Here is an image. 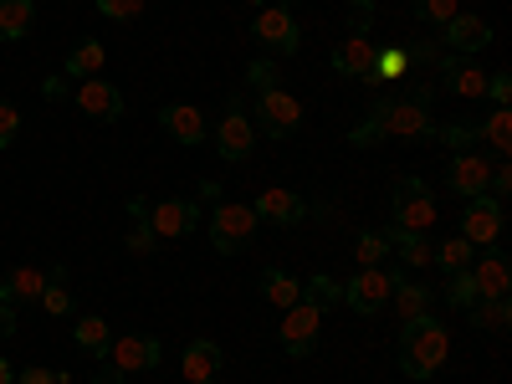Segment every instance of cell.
Instances as JSON below:
<instances>
[{"instance_id": "4", "label": "cell", "mask_w": 512, "mask_h": 384, "mask_svg": "<svg viewBox=\"0 0 512 384\" xmlns=\"http://www.w3.org/2000/svg\"><path fill=\"white\" fill-rule=\"evenodd\" d=\"M390 210H395V226H400V231H431V226H436V195H431V185L415 180V175H405V180L395 185Z\"/></svg>"}, {"instance_id": "6", "label": "cell", "mask_w": 512, "mask_h": 384, "mask_svg": "<svg viewBox=\"0 0 512 384\" xmlns=\"http://www.w3.org/2000/svg\"><path fill=\"white\" fill-rule=\"evenodd\" d=\"M251 36L262 41L267 52H277V57H297V47H303V31H297L292 6H267L262 16H256Z\"/></svg>"}, {"instance_id": "3", "label": "cell", "mask_w": 512, "mask_h": 384, "mask_svg": "<svg viewBox=\"0 0 512 384\" xmlns=\"http://www.w3.org/2000/svg\"><path fill=\"white\" fill-rule=\"evenodd\" d=\"M251 241H256V210L236 205V200H221L216 216H210V246H216L221 256H241Z\"/></svg>"}, {"instance_id": "8", "label": "cell", "mask_w": 512, "mask_h": 384, "mask_svg": "<svg viewBox=\"0 0 512 384\" xmlns=\"http://www.w3.org/2000/svg\"><path fill=\"white\" fill-rule=\"evenodd\" d=\"M256 113H262V128L272 139H292L297 128H303V103L282 88H262L256 93Z\"/></svg>"}, {"instance_id": "20", "label": "cell", "mask_w": 512, "mask_h": 384, "mask_svg": "<svg viewBox=\"0 0 512 384\" xmlns=\"http://www.w3.org/2000/svg\"><path fill=\"white\" fill-rule=\"evenodd\" d=\"M333 72L338 77H364L369 82V72H374V47H369V36H344L333 47Z\"/></svg>"}, {"instance_id": "28", "label": "cell", "mask_w": 512, "mask_h": 384, "mask_svg": "<svg viewBox=\"0 0 512 384\" xmlns=\"http://www.w3.org/2000/svg\"><path fill=\"white\" fill-rule=\"evenodd\" d=\"M477 139H482L492 154H507V149H512V108H492L487 123H477Z\"/></svg>"}, {"instance_id": "12", "label": "cell", "mask_w": 512, "mask_h": 384, "mask_svg": "<svg viewBox=\"0 0 512 384\" xmlns=\"http://www.w3.org/2000/svg\"><path fill=\"white\" fill-rule=\"evenodd\" d=\"M77 113H88L98 123H118L123 118V93L108 77H82L77 82Z\"/></svg>"}, {"instance_id": "11", "label": "cell", "mask_w": 512, "mask_h": 384, "mask_svg": "<svg viewBox=\"0 0 512 384\" xmlns=\"http://www.w3.org/2000/svg\"><path fill=\"white\" fill-rule=\"evenodd\" d=\"M159 338L154 333H128L118 344H108V364L118 374H139V369H159Z\"/></svg>"}, {"instance_id": "34", "label": "cell", "mask_w": 512, "mask_h": 384, "mask_svg": "<svg viewBox=\"0 0 512 384\" xmlns=\"http://www.w3.org/2000/svg\"><path fill=\"white\" fill-rule=\"evenodd\" d=\"M384 256H390V236H384V231H359L354 262H359V267H384Z\"/></svg>"}, {"instance_id": "21", "label": "cell", "mask_w": 512, "mask_h": 384, "mask_svg": "<svg viewBox=\"0 0 512 384\" xmlns=\"http://www.w3.org/2000/svg\"><path fill=\"white\" fill-rule=\"evenodd\" d=\"M507 282H512V267L502 251H487L482 262H472V287L477 297H507Z\"/></svg>"}, {"instance_id": "40", "label": "cell", "mask_w": 512, "mask_h": 384, "mask_svg": "<svg viewBox=\"0 0 512 384\" xmlns=\"http://www.w3.org/2000/svg\"><path fill=\"white\" fill-rule=\"evenodd\" d=\"M139 11H144V0H98V16L108 21H139Z\"/></svg>"}, {"instance_id": "42", "label": "cell", "mask_w": 512, "mask_h": 384, "mask_svg": "<svg viewBox=\"0 0 512 384\" xmlns=\"http://www.w3.org/2000/svg\"><path fill=\"white\" fill-rule=\"evenodd\" d=\"M16 134H21V113H16L11 103H0V149H11Z\"/></svg>"}, {"instance_id": "22", "label": "cell", "mask_w": 512, "mask_h": 384, "mask_svg": "<svg viewBox=\"0 0 512 384\" xmlns=\"http://www.w3.org/2000/svg\"><path fill=\"white\" fill-rule=\"evenodd\" d=\"M390 236V251H400V262L410 267V272H420V267H431V241H425V231H400V226H390L384 231Z\"/></svg>"}, {"instance_id": "46", "label": "cell", "mask_w": 512, "mask_h": 384, "mask_svg": "<svg viewBox=\"0 0 512 384\" xmlns=\"http://www.w3.org/2000/svg\"><path fill=\"white\" fill-rule=\"evenodd\" d=\"M11 333H16V308L0 303V338H11Z\"/></svg>"}, {"instance_id": "32", "label": "cell", "mask_w": 512, "mask_h": 384, "mask_svg": "<svg viewBox=\"0 0 512 384\" xmlns=\"http://www.w3.org/2000/svg\"><path fill=\"white\" fill-rule=\"evenodd\" d=\"M472 328H492V333H502L507 323H512V308H507V297H477L472 308Z\"/></svg>"}, {"instance_id": "50", "label": "cell", "mask_w": 512, "mask_h": 384, "mask_svg": "<svg viewBox=\"0 0 512 384\" xmlns=\"http://www.w3.org/2000/svg\"><path fill=\"white\" fill-rule=\"evenodd\" d=\"M246 6H267V0H246Z\"/></svg>"}, {"instance_id": "24", "label": "cell", "mask_w": 512, "mask_h": 384, "mask_svg": "<svg viewBox=\"0 0 512 384\" xmlns=\"http://www.w3.org/2000/svg\"><path fill=\"white\" fill-rule=\"evenodd\" d=\"M256 287H262V297H267L272 308H282V313H287L292 303H303V282H297V277H287V272H277V267H267Z\"/></svg>"}, {"instance_id": "25", "label": "cell", "mask_w": 512, "mask_h": 384, "mask_svg": "<svg viewBox=\"0 0 512 384\" xmlns=\"http://www.w3.org/2000/svg\"><path fill=\"white\" fill-rule=\"evenodd\" d=\"M410 62H415V52H410V47H384V52H374L369 88H379V82H400V77L410 72Z\"/></svg>"}, {"instance_id": "38", "label": "cell", "mask_w": 512, "mask_h": 384, "mask_svg": "<svg viewBox=\"0 0 512 384\" xmlns=\"http://www.w3.org/2000/svg\"><path fill=\"white\" fill-rule=\"evenodd\" d=\"M436 139L451 144L456 154H466L472 144H482V139H477V123H441V128H436Z\"/></svg>"}, {"instance_id": "13", "label": "cell", "mask_w": 512, "mask_h": 384, "mask_svg": "<svg viewBox=\"0 0 512 384\" xmlns=\"http://www.w3.org/2000/svg\"><path fill=\"white\" fill-rule=\"evenodd\" d=\"M487 180H492V164H487V154H477V149H466V154H456L451 164H446V185H451V195H487Z\"/></svg>"}, {"instance_id": "30", "label": "cell", "mask_w": 512, "mask_h": 384, "mask_svg": "<svg viewBox=\"0 0 512 384\" xmlns=\"http://www.w3.org/2000/svg\"><path fill=\"white\" fill-rule=\"evenodd\" d=\"M390 303H395L400 318L410 323V318H420V313H431V287H425V282H395Z\"/></svg>"}, {"instance_id": "10", "label": "cell", "mask_w": 512, "mask_h": 384, "mask_svg": "<svg viewBox=\"0 0 512 384\" xmlns=\"http://www.w3.org/2000/svg\"><path fill=\"white\" fill-rule=\"evenodd\" d=\"M216 149H221V159H231V164H241V159H251V149H256V128H251V118H246V108L231 98V108H226V118H221V128H216Z\"/></svg>"}, {"instance_id": "29", "label": "cell", "mask_w": 512, "mask_h": 384, "mask_svg": "<svg viewBox=\"0 0 512 384\" xmlns=\"http://www.w3.org/2000/svg\"><path fill=\"white\" fill-rule=\"evenodd\" d=\"M72 338H77V349H82V354H93V359H108V344H113V333H108V323H103V318H77Z\"/></svg>"}, {"instance_id": "15", "label": "cell", "mask_w": 512, "mask_h": 384, "mask_svg": "<svg viewBox=\"0 0 512 384\" xmlns=\"http://www.w3.org/2000/svg\"><path fill=\"white\" fill-rule=\"evenodd\" d=\"M436 72H441V82L456 98H487V77L492 72H482L472 57H436Z\"/></svg>"}, {"instance_id": "5", "label": "cell", "mask_w": 512, "mask_h": 384, "mask_svg": "<svg viewBox=\"0 0 512 384\" xmlns=\"http://www.w3.org/2000/svg\"><path fill=\"white\" fill-rule=\"evenodd\" d=\"M390 292H395V272L390 267H359V277H349V287H344V303L354 313L374 318V313L390 308Z\"/></svg>"}, {"instance_id": "51", "label": "cell", "mask_w": 512, "mask_h": 384, "mask_svg": "<svg viewBox=\"0 0 512 384\" xmlns=\"http://www.w3.org/2000/svg\"><path fill=\"white\" fill-rule=\"evenodd\" d=\"M210 384H216V379H210Z\"/></svg>"}, {"instance_id": "41", "label": "cell", "mask_w": 512, "mask_h": 384, "mask_svg": "<svg viewBox=\"0 0 512 384\" xmlns=\"http://www.w3.org/2000/svg\"><path fill=\"white\" fill-rule=\"evenodd\" d=\"M246 82H251L256 93H262V88H277V62H272V57H256V62L246 67Z\"/></svg>"}, {"instance_id": "16", "label": "cell", "mask_w": 512, "mask_h": 384, "mask_svg": "<svg viewBox=\"0 0 512 384\" xmlns=\"http://www.w3.org/2000/svg\"><path fill=\"white\" fill-rule=\"evenodd\" d=\"M441 36H446V47H451V52L472 57V52H482L487 41H492V26H487L482 16H466V11H456V16L441 26Z\"/></svg>"}, {"instance_id": "37", "label": "cell", "mask_w": 512, "mask_h": 384, "mask_svg": "<svg viewBox=\"0 0 512 384\" xmlns=\"http://www.w3.org/2000/svg\"><path fill=\"white\" fill-rule=\"evenodd\" d=\"M410 11H415L425 26H446V21L461 11V0H410Z\"/></svg>"}, {"instance_id": "48", "label": "cell", "mask_w": 512, "mask_h": 384, "mask_svg": "<svg viewBox=\"0 0 512 384\" xmlns=\"http://www.w3.org/2000/svg\"><path fill=\"white\" fill-rule=\"evenodd\" d=\"M93 384H123V374H118V369H98V379H93Z\"/></svg>"}, {"instance_id": "23", "label": "cell", "mask_w": 512, "mask_h": 384, "mask_svg": "<svg viewBox=\"0 0 512 384\" xmlns=\"http://www.w3.org/2000/svg\"><path fill=\"white\" fill-rule=\"evenodd\" d=\"M41 287H47V272H31V267H16L6 282H0V303H36Z\"/></svg>"}, {"instance_id": "7", "label": "cell", "mask_w": 512, "mask_h": 384, "mask_svg": "<svg viewBox=\"0 0 512 384\" xmlns=\"http://www.w3.org/2000/svg\"><path fill=\"white\" fill-rule=\"evenodd\" d=\"M318 328H323V308H313V303H292L287 313H282V349L292 354V359H308L313 354V344H318Z\"/></svg>"}, {"instance_id": "9", "label": "cell", "mask_w": 512, "mask_h": 384, "mask_svg": "<svg viewBox=\"0 0 512 384\" xmlns=\"http://www.w3.org/2000/svg\"><path fill=\"white\" fill-rule=\"evenodd\" d=\"M502 236V200L492 195H472L461 210V241H472V246H497Z\"/></svg>"}, {"instance_id": "33", "label": "cell", "mask_w": 512, "mask_h": 384, "mask_svg": "<svg viewBox=\"0 0 512 384\" xmlns=\"http://www.w3.org/2000/svg\"><path fill=\"white\" fill-rule=\"evenodd\" d=\"M36 303L47 308L52 318H67V313H72V292H67V272H62V267H57V272H47V287H41Z\"/></svg>"}, {"instance_id": "49", "label": "cell", "mask_w": 512, "mask_h": 384, "mask_svg": "<svg viewBox=\"0 0 512 384\" xmlns=\"http://www.w3.org/2000/svg\"><path fill=\"white\" fill-rule=\"evenodd\" d=\"M0 384H16V369H11V359H0Z\"/></svg>"}, {"instance_id": "18", "label": "cell", "mask_w": 512, "mask_h": 384, "mask_svg": "<svg viewBox=\"0 0 512 384\" xmlns=\"http://www.w3.org/2000/svg\"><path fill=\"white\" fill-rule=\"evenodd\" d=\"M159 123H164V134L175 139V144H200L205 139V118H200V108H190V103H169V108H159Z\"/></svg>"}, {"instance_id": "35", "label": "cell", "mask_w": 512, "mask_h": 384, "mask_svg": "<svg viewBox=\"0 0 512 384\" xmlns=\"http://www.w3.org/2000/svg\"><path fill=\"white\" fill-rule=\"evenodd\" d=\"M128 216H134V231H128V251H149L154 246V226H149V205L144 200H128Z\"/></svg>"}, {"instance_id": "19", "label": "cell", "mask_w": 512, "mask_h": 384, "mask_svg": "<svg viewBox=\"0 0 512 384\" xmlns=\"http://www.w3.org/2000/svg\"><path fill=\"white\" fill-rule=\"evenodd\" d=\"M221 344H210V338H195V344H185V359H180V374L190 379V384H210L221 374Z\"/></svg>"}, {"instance_id": "31", "label": "cell", "mask_w": 512, "mask_h": 384, "mask_svg": "<svg viewBox=\"0 0 512 384\" xmlns=\"http://www.w3.org/2000/svg\"><path fill=\"white\" fill-rule=\"evenodd\" d=\"M472 251H477L472 241L451 236V241H441V246L431 251V267H441V272H451V277H456V272H466V267H472Z\"/></svg>"}, {"instance_id": "39", "label": "cell", "mask_w": 512, "mask_h": 384, "mask_svg": "<svg viewBox=\"0 0 512 384\" xmlns=\"http://www.w3.org/2000/svg\"><path fill=\"white\" fill-rule=\"evenodd\" d=\"M446 303H451V308H472V303H477V287H472V267H466V272H456V277L446 282Z\"/></svg>"}, {"instance_id": "14", "label": "cell", "mask_w": 512, "mask_h": 384, "mask_svg": "<svg viewBox=\"0 0 512 384\" xmlns=\"http://www.w3.org/2000/svg\"><path fill=\"white\" fill-rule=\"evenodd\" d=\"M149 226H154V236H190L200 226V200H185V195L159 200L149 210Z\"/></svg>"}, {"instance_id": "1", "label": "cell", "mask_w": 512, "mask_h": 384, "mask_svg": "<svg viewBox=\"0 0 512 384\" xmlns=\"http://www.w3.org/2000/svg\"><path fill=\"white\" fill-rule=\"evenodd\" d=\"M446 354H451V333H446L441 318L420 313V318H410V323L400 328V369H405L410 379H431V374H441Z\"/></svg>"}, {"instance_id": "44", "label": "cell", "mask_w": 512, "mask_h": 384, "mask_svg": "<svg viewBox=\"0 0 512 384\" xmlns=\"http://www.w3.org/2000/svg\"><path fill=\"white\" fill-rule=\"evenodd\" d=\"M369 21H374V0H354L349 6V36H369Z\"/></svg>"}, {"instance_id": "17", "label": "cell", "mask_w": 512, "mask_h": 384, "mask_svg": "<svg viewBox=\"0 0 512 384\" xmlns=\"http://www.w3.org/2000/svg\"><path fill=\"white\" fill-rule=\"evenodd\" d=\"M256 221H277V226H297V221H308V205L303 195H292V190H267V195H256Z\"/></svg>"}, {"instance_id": "27", "label": "cell", "mask_w": 512, "mask_h": 384, "mask_svg": "<svg viewBox=\"0 0 512 384\" xmlns=\"http://www.w3.org/2000/svg\"><path fill=\"white\" fill-rule=\"evenodd\" d=\"M36 21V6L31 0H0V41H21Z\"/></svg>"}, {"instance_id": "47", "label": "cell", "mask_w": 512, "mask_h": 384, "mask_svg": "<svg viewBox=\"0 0 512 384\" xmlns=\"http://www.w3.org/2000/svg\"><path fill=\"white\" fill-rule=\"evenodd\" d=\"M47 98H67V77H52L47 82Z\"/></svg>"}, {"instance_id": "43", "label": "cell", "mask_w": 512, "mask_h": 384, "mask_svg": "<svg viewBox=\"0 0 512 384\" xmlns=\"http://www.w3.org/2000/svg\"><path fill=\"white\" fill-rule=\"evenodd\" d=\"M487 98H492L497 108H512V77H507V72H492V77H487Z\"/></svg>"}, {"instance_id": "36", "label": "cell", "mask_w": 512, "mask_h": 384, "mask_svg": "<svg viewBox=\"0 0 512 384\" xmlns=\"http://www.w3.org/2000/svg\"><path fill=\"white\" fill-rule=\"evenodd\" d=\"M303 303H313V308H323V313H328L333 303H344V287H338L328 272H318V277L303 287Z\"/></svg>"}, {"instance_id": "2", "label": "cell", "mask_w": 512, "mask_h": 384, "mask_svg": "<svg viewBox=\"0 0 512 384\" xmlns=\"http://www.w3.org/2000/svg\"><path fill=\"white\" fill-rule=\"evenodd\" d=\"M384 139H436V118H431V88H415L405 98H379L369 108Z\"/></svg>"}, {"instance_id": "45", "label": "cell", "mask_w": 512, "mask_h": 384, "mask_svg": "<svg viewBox=\"0 0 512 384\" xmlns=\"http://www.w3.org/2000/svg\"><path fill=\"white\" fill-rule=\"evenodd\" d=\"M16 384H67V374H57V369H36V364H31V369L16 374Z\"/></svg>"}, {"instance_id": "26", "label": "cell", "mask_w": 512, "mask_h": 384, "mask_svg": "<svg viewBox=\"0 0 512 384\" xmlns=\"http://www.w3.org/2000/svg\"><path fill=\"white\" fill-rule=\"evenodd\" d=\"M98 72H103V41L98 36H82L77 47L67 52V77L82 82V77H98Z\"/></svg>"}]
</instances>
